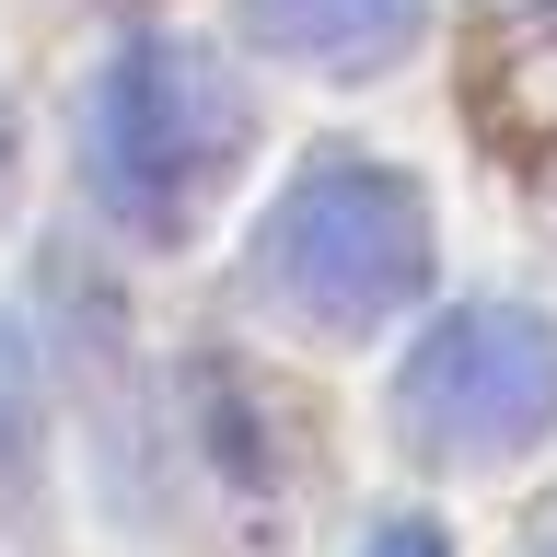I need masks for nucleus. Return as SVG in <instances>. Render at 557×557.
Instances as JSON below:
<instances>
[{
	"label": "nucleus",
	"instance_id": "f03ea898",
	"mask_svg": "<svg viewBox=\"0 0 557 557\" xmlns=\"http://www.w3.org/2000/svg\"><path fill=\"white\" fill-rule=\"evenodd\" d=\"M256 151V104L209 47H174V35H139L116 47L94 82V186L104 209L151 244H186L209 221V198L244 174Z\"/></svg>",
	"mask_w": 557,
	"mask_h": 557
},
{
	"label": "nucleus",
	"instance_id": "7ed1b4c3",
	"mask_svg": "<svg viewBox=\"0 0 557 557\" xmlns=\"http://www.w3.org/2000/svg\"><path fill=\"white\" fill-rule=\"evenodd\" d=\"M395 418L430 465H511L557 430V325L511 302H465L395 383Z\"/></svg>",
	"mask_w": 557,
	"mask_h": 557
},
{
	"label": "nucleus",
	"instance_id": "20e7f679",
	"mask_svg": "<svg viewBox=\"0 0 557 557\" xmlns=\"http://www.w3.org/2000/svg\"><path fill=\"white\" fill-rule=\"evenodd\" d=\"M244 24H256V47L348 82V70H395L407 59L418 24H430V0H244Z\"/></svg>",
	"mask_w": 557,
	"mask_h": 557
},
{
	"label": "nucleus",
	"instance_id": "f257e3e1",
	"mask_svg": "<svg viewBox=\"0 0 557 557\" xmlns=\"http://www.w3.org/2000/svg\"><path fill=\"white\" fill-rule=\"evenodd\" d=\"M256 290L313 337H372L430 290V198L395 163L313 151L256 221Z\"/></svg>",
	"mask_w": 557,
	"mask_h": 557
},
{
	"label": "nucleus",
	"instance_id": "39448f33",
	"mask_svg": "<svg viewBox=\"0 0 557 557\" xmlns=\"http://www.w3.org/2000/svg\"><path fill=\"white\" fill-rule=\"evenodd\" d=\"M360 557H442V534H430V522H372Z\"/></svg>",
	"mask_w": 557,
	"mask_h": 557
}]
</instances>
